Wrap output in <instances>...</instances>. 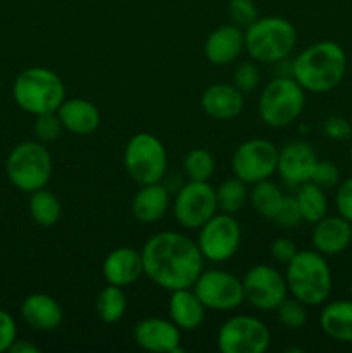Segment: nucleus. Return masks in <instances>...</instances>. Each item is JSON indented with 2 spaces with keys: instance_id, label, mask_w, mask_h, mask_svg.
Masks as SVG:
<instances>
[{
  "instance_id": "obj_1",
  "label": "nucleus",
  "mask_w": 352,
  "mask_h": 353,
  "mask_svg": "<svg viewBox=\"0 0 352 353\" xmlns=\"http://www.w3.org/2000/svg\"><path fill=\"white\" fill-rule=\"evenodd\" d=\"M144 274L159 288H192L204 271V257L197 241L176 231H161L141 248Z\"/></svg>"
},
{
  "instance_id": "obj_2",
  "label": "nucleus",
  "mask_w": 352,
  "mask_h": 353,
  "mask_svg": "<svg viewBox=\"0 0 352 353\" xmlns=\"http://www.w3.org/2000/svg\"><path fill=\"white\" fill-rule=\"evenodd\" d=\"M347 72V54L330 40L316 41L292 61V78L311 93H328L337 88Z\"/></svg>"
},
{
  "instance_id": "obj_3",
  "label": "nucleus",
  "mask_w": 352,
  "mask_h": 353,
  "mask_svg": "<svg viewBox=\"0 0 352 353\" xmlns=\"http://www.w3.org/2000/svg\"><path fill=\"white\" fill-rule=\"evenodd\" d=\"M286 286L293 299L316 307L326 302L333 288V276L326 257L316 250H299L286 264Z\"/></svg>"
},
{
  "instance_id": "obj_4",
  "label": "nucleus",
  "mask_w": 352,
  "mask_h": 353,
  "mask_svg": "<svg viewBox=\"0 0 352 353\" xmlns=\"http://www.w3.org/2000/svg\"><path fill=\"white\" fill-rule=\"evenodd\" d=\"M12 97L17 107L31 116L57 112L66 100V85L52 69L33 65L21 71L14 79Z\"/></svg>"
},
{
  "instance_id": "obj_5",
  "label": "nucleus",
  "mask_w": 352,
  "mask_h": 353,
  "mask_svg": "<svg viewBox=\"0 0 352 353\" xmlns=\"http://www.w3.org/2000/svg\"><path fill=\"white\" fill-rule=\"evenodd\" d=\"M245 52L259 64H278L285 61L297 45V30L280 16L257 17L245 28Z\"/></svg>"
},
{
  "instance_id": "obj_6",
  "label": "nucleus",
  "mask_w": 352,
  "mask_h": 353,
  "mask_svg": "<svg viewBox=\"0 0 352 353\" xmlns=\"http://www.w3.org/2000/svg\"><path fill=\"white\" fill-rule=\"evenodd\" d=\"M54 172V161L47 145L38 140L21 141L6 161V174L10 185L23 193L47 188Z\"/></svg>"
},
{
  "instance_id": "obj_7",
  "label": "nucleus",
  "mask_w": 352,
  "mask_h": 353,
  "mask_svg": "<svg viewBox=\"0 0 352 353\" xmlns=\"http://www.w3.org/2000/svg\"><path fill=\"white\" fill-rule=\"evenodd\" d=\"M306 107V90L292 78L280 74L262 88L257 112L269 128H286L295 123Z\"/></svg>"
},
{
  "instance_id": "obj_8",
  "label": "nucleus",
  "mask_w": 352,
  "mask_h": 353,
  "mask_svg": "<svg viewBox=\"0 0 352 353\" xmlns=\"http://www.w3.org/2000/svg\"><path fill=\"white\" fill-rule=\"evenodd\" d=\"M123 164L128 176L140 186L161 183L168 172V152L155 134L140 131L128 140Z\"/></svg>"
},
{
  "instance_id": "obj_9",
  "label": "nucleus",
  "mask_w": 352,
  "mask_h": 353,
  "mask_svg": "<svg viewBox=\"0 0 352 353\" xmlns=\"http://www.w3.org/2000/svg\"><path fill=\"white\" fill-rule=\"evenodd\" d=\"M240 241L242 228L233 214L216 212L204 226L199 228L197 245L204 261L216 264L231 261L240 248Z\"/></svg>"
},
{
  "instance_id": "obj_10",
  "label": "nucleus",
  "mask_w": 352,
  "mask_h": 353,
  "mask_svg": "<svg viewBox=\"0 0 352 353\" xmlns=\"http://www.w3.org/2000/svg\"><path fill=\"white\" fill-rule=\"evenodd\" d=\"M271 343V333L254 316H233L217 331V348L223 353H264Z\"/></svg>"
},
{
  "instance_id": "obj_11",
  "label": "nucleus",
  "mask_w": 352,
  "mask_h": 353,
  "mask_svg": "<svg viewBox=\"0 0 352 353\" xmlns=\"http://www.w3.org/2000/svg\"><path fill=\"white\" fill-rule=\"evenodd\" d=\"M217 212L216 188L209 181H188L176 192L173 214L186 230H199Z\"/></svg>"
},
{
  "instance_id": "obj_12",
  "label": "nucleus",
  "mask_w": 352,
  "mask_h": 353,
  "mask_svg": "<svg viewBox=\"0 0 352 353\" xmlns=\"http://www.w3.org/2000/svg\"><path fill=\"white\" fill-rule=\"evenodd\" d=\"M278 165V148L266 138H251L237 147L231 157V169L247 185L269 179Z\"/></svg>"
},
{
  "instance_id": "obj_13",
  "label": "nucleus",
  "mask_w": 352,
  "mask_h": 353,
  "mask_svg": "<svg viewBox=\"0 0 352 353\" xmlns=\"http://www.w3.org/2000/svg\"><path fill=\"white\" fill-rule=\"evenodd\" d=\"M192 288L204 307L209 310L228 312L238 309L245 302L242 279L223 269L202 271Z\"/></svg>"
},
{
  "instance_id": "obj_14",
  "label": "nucleus",
  "mask_w": 352,
  "mask_h": 353,
  "mask_svg": "<svg viewBox=\"0 0 352 353\" xmlns=\"http://www.w3.org/2000/svg\"><path fill=\"white\" fill-rule=\"evenodd\" d=\"M244 296L254 309L262 312L275 310L289 296L285 276L273 265H252L242 278Z\"/></svg>"
},
{
  "instance_id": "obj_15",
  "label": "nucleus",
  "mask_w": 352,
  "mask_h": 353,
  "mask_svg": "<svg viewBox=\"0 0 352 353\" xmlns=\"http://www.w3.org/2000/svg\"><path fill=\"white\" fill-rule=\"evenodd\" d=\"M135 343L154 353H183L182 330L171 319L145 317L133 330Z\"/></svg>"
},
{
  "instance_id": "obj_16",
  "label": "nucleus",
  "mask_w": 352,
  "mask_h": 353,
  "mask_svg": "<svg viewBox=\"0 0 352 353\" xmlns=\"http://www.w3.org/2000/svg\"><path fill=\"white\" fill-rule=\"evenodd\" d=\"M317 162V155L313 145L304 140H293L278 150L276 172L286 186L297 188L307 183Z\"/></svg>"
},
{
  "instance_id": "obj_17",
  "label": "nucleus",
  "mask_w": 352,
  "mask_h": 353,
  "mask_svg": "<svg viewBox=\"0 0 352 353\" xmlns=\"http://www.w3.org/2000/svg\"><path fill=\"white\" fill-rule=\"evenodd\" d=\"M311 241L314 250L323 254L324 257L342 254L352 245V224L340 214L337 216L326 214L323 219L314 223Z\"/></svg>"
},
{
  "instance_id": "obj_18",
  "label": "nucleus",
  "mask_w": 352,
  "mask_h": 353,
  "mask_svg": "<svg viewBox=\"0 0 352 353\" xmlns=\"http://www.w3.org/2000/svg\"><path fill=\"white\" fill-rule=\"evenodd\" d=\"M102 274L109 285L121 286V288L135 285L144 276L141 250H135L131 247L114 248L104 259Z\"/></svg>"
},
{
  "instance_id": "obj_19",
  "label": "nucleus",
  "mask_w": 352,
  "mask_h": 353,
  "mask_svg": "<svg viewBox=\"0 0 352 353\" xmlns=\"http://www.w3.org/2000/svg\"><path fill=\"white\" fill-rule=\"evenodd\" d=\"M245 50L244 30L233 23L213 30L204 43V55L213 65H228Z\"/></svg>"
},
{
  "instance_id": "obj_20",
  "label": "nucleus",
  "mask_w": 352,
  "mask_h": 353,
  "mask_svg": "<svg viewBox=\"0 0 352 353\" xmlns=\"http://www.w3.org/2000/svg\"><path fill=\"white\" fill-rule=\"evenodd\" d=\"M244 93L233 83H214L200 97L202 110L216 121H231L244 110Z\"/></svg>"
},
{
  "instance_id": "obj_21",
  "label": "nucleus",
  "mask_w": 352,
  "mask_h": 353,
  "mask_svg": "<svg viewBox=\"0 0 352 353\" xmlns=\"http://www.w3.org/2000/svg\"><path fill=\"white\" fill-rule=\"evenodd\" d=\"M21 317L37 331H55L62 324L64 312L54 296L47 293H31L21 303Z\"/></svg>"
},
{
  "instance_id": "obj_22",
  "label": "nucleus",
  "mask_w": 352,
  "mask_h": 353,
  "mask_svg": "<svg viewBox=\"0 0 352 353\" xmlns=\"http://www.w3.org/2000/svg\"><path fill=\"white\" fill-rule=\"evenodd\" d=\"M171 205V193L164 183L141 185L131 200V214L141 224H155Z\"/></svg>"
},
{
  "instance_id": "obj_23",
  "label": "nucleus",
  "mask_w": 352,
  "mask_h": 353,
  "mask_svg": "<svg viewBox=\"0 0 352 353\" xmlns=\"http://www.w3.org/2000/svg\"><path fill=\"white\" fill-rule=\"evenodd\" d=\"M62 128L76 137H88L100 126V110L86 99H66L57 109Z\"/></svg>"
},
{
  "instance_id": "obj_24",
  "label": "nucleus",
  "mask_w": 352,
  "mask_h": 353,
  "mask_svg": "<svg viewBox=\"0 0 352 353\" xmlns=\"http://www.w3.org/2000/svg\"><path fill=\"white\" fill-rule=\"evenodd\" d=\"M206 307L195 295L193 288H182L171 292L168 302L169 319L182 331H195L206 319Z\"/></svg>"
},
{
  "instance_id": "obj_25",
  "label": "nucleus",
  "mask_w": 352,
  "mask_h": 353,
  "mask_svg": "<svg viewBox=\"0 0 352 353\" xmlns=\"http://www.w3.org/2000/svg\"><path fill=\"white\" fill-rule=\"evenodd\" d=\"M321 331L338 343H352V300L326 303L320 314Z\"/></svg>"
},
{
  "instance_id": "obj_26",
  "label": "nucleus",
  "mask_w": 352,
  "mask_h": 353,
  "mask_svg": "<svg viewBox=\"0 0 352 353\" xmlns=\"http://www.w3.org/2000/svg\"><path fill=\"white\" fill-rule=\"evenodd\" d=\"M293 195H295L297 203H299L304 223L314 224L328 214L326 190L314 185L313 181L302 183L300 186H297V192Z\"/></svg>"
},
{
  "instance_id": "obj_27",
  "label": "nucleus",
  "mask_w": 352,
  "mask_h": 353,
  "mask_svg": "<svg viewBox=\"0 0 352 353\" xmlns=\"http://www.w3.org/2000/svg\"><path fill=\"white\" fill-rule=\"evenodd\" d=\"M28 210H30V216L35 224L43 228H50L55 226V224L59 223V219H61L62 205L61 200L57 199L55 193H52L50 190L47 188H41L30 193Z\"/></svg>"
},
{
  "instance_id": "obj_28",
  "label": "nucleus",
  "mask_w": 352,
  "mask_h": 353,
  "mask_svg": "<svg viewBox=\"0 0 352 353\" xmlns=\"http://www.w3.org/2000/svg\"><path fill=\"white\" fill-rule=\"evenodd\" d=\"M283 196H285V193L271 179L254 183L252 190L248 192V200H251L255 212L269 221L275 219L276 212H278L280 205L283 202Z\"/></svg>"
},
{
  "instance_id": "obj_29",
  "label": "nucleus",
  "mask_w": 352,
  "mask_h": 353,
  "mask_svg": "<svg viewBox=\"0 0 352 353\" xmlns=\"http://www.w3.org/2000/svg\"><path fill=\"white\" fill-rule=\"evenodd\" d=\"M123 290L124 288H121V286L109 285V283H107L106 288L100 290L95 300V310L104 324H116L117 321L124 317L128 303Z\"/></svg>"
},
{
  "instance_id": "obj_30",
  "label": "nucleus",
  "mask_w": 352,
  "mask_h": 353,
  "mask_svg": "<svg viewBox=\"0 0 352 353\" xmlns=\"http://www.w3.org/2000/svg\"><path fill=\"white\" fill-rule=\"evenodd\" d=\"M247 186V183L242 181L237 176H233L230 179H224L216 188L217 209L226 214L238 212L248 200Z\"/></svg>"
},
{
  "instance_id": "obj_31",
  "label": "nucleus",
  "mask_w": 352,
  "mask_h": 353,
  "mask_svg": "<svg viewBox=\"0 0 352 353\" xmlns=\"http://www.w3.org/2000/svg\"><path fill=\"white\" fill-rule=\"evenodd\" d=\"M216 171V161L206 148H192L183 159V172L188 181H209Z\"/></svg>"
},
{
  "instance_id": "obj_32",
  "label": "nucleus",
  "mask_w": 352,
  "mask_h": 353,
  "mask_svg": "<svg viewBox=\"0 0 352 353\" xmlns=\"http://www.w3.org/2000/svg\"><path fill=\"white\" fill-rule=\"evenodd\" d=\"M307 305H304L300 300L297 299H289L286 296L278 307H276V316L282 326H285L286 330H300V327L306 326L307 323Z\"/></svg>"
},
{
  "instance_id": "obj_33",
  "label": "nucleus",
  "mask_w": 352,
  "mask_h": 353,
  "mask_svg": "<svg viewBox=\"0 0 352 353\" xmlns=\"http://www.w3.org/2000/svg\"><path fill=\"white\" fill-rule=\"evenodd\" d=\"M62 123L59 119L57 112H45L40 116H35L33 123V133L35 138L41 143H54L62 133Z\"/></svg>"
},
{
  "instance_id": "obj_34",
  "label": "nucleus",
  "mask_w": 352,
  "mask_h": 353,
  "mask_svg": "<svg viewBox=\"0 0 352 353\" xmlns=\"http://www.w3.org/2000/svg\"><path fill=\"white\" fill-rule=\"evenodd\" d=\"M261 83V71L255 61H245L237 65L233 72V85L240 90L244 95L252 93Z\"/></svg>"
},
{
  "instance_id": "obj_35",
  "label": "nucleus",
  "mask_w": 352,
  "mask_h": 353,
  "mask_svg": "<svg viewBox=\"0 0 352 353\" xmlns=\"http://www.w3.org/2000/svg\"><path fill=\"white\" fill-rule=\"evenodd\" d=\"M228 17H230L231 23L245 30L257 19L259 12L254 0H230L228 2Z\"/></svg>"
},
{
  "instance_id": "obj_36",
  "label": "nucleus",
  "mask_w": 352,
  "mask_h": 353,
  "mask_svg": "<svg viewBox=\"0 0 352 353\" xmlns=\"http://www.w3.org/2000/svg\"><path fill=\"white\" fill-rule=\"evenodd\" d=\"M275 221L278 226L285 228V230H293L299 224L304 223L302 214H300L299 203H297L295 195H285L283 196V202L280 205L278 212H276Z\"/></svg>"
},
{
  "instance_id": "obj_37",
  "label": "nucleus",
  "mask_w": 352,
  "mask_h": 353,
  "mask_svg": "<svg viewBox=\"0 0 352 353\" xmlns=\"http://www.w3.org/2000/svg\"><path fill=\"white\" fill-rule=\"evenodd\" d=\"M309 181L321 186L323 190L337 188V186L340 185V171H338V168L333 162L317 161L316 165H314Z\"/></svg>"
},
{
  "instance_id": "obj_38",
  "label": "nucleus",
  "mask_w": 352,
  "mask_h": 353,
  "mask_svg": "<svg viewBox=\"0 0 352 353\" xmlns=\"http://www.w3.org/2000/svg\"><path fill=\"white\" fill-rule=\"evenodd\" d=\"M323 133L333 141H345L352 137V124L342 116H330L324 119Z\"/></svg>"
},
{
  "instance_id": "obj_39",
  "label": "nucleus",
  "mask_w": 352,
  "mask_h": 353,
  "mask_svg": "<svg viewBox=\"0 0 352 353\" xmlns=\"http://www.w3.org/2000/svg\"><path fill=\"white\" fill-rule=\"evenodd\" d=\"M335 207H337V212L352 224V176L337 186Z\"/></svg>"
},
{
  "instance_id": "obj_40",
  "label": "nucleus",
  "mask_w": 352,
  "mask_h": 353,
  "mask_svg": "<svg viewBox=\"0 0 352 353\" xmlns=\"http://www.w3.org/2000/svg\"><path fill=\"white\" fill-rule=\"evenodd\" d=\"M17 340V324L7 310L0 309V353L9 352Z\"/></svg>"
},
{
  "instance_id": "obj_41",
  "label": "nucleus",
  "mask_w": 352,
  "mask_h": 353,
  "mask_svg": "<svg viewBox=\"0 0 352 353\" xmlns=\"http://www.w3.org/2000/svg\"><path fill=\"white\" fill-rule=\"evenodd\" d=\"M269 252H271V257L275 259L276 262H280V264H289L290 261H292L293 257H295V254L299 250H297L295 243H293L290 238H285V236H280L276 238V240L271 241V247H269Z\"/></svg>"
},
{
  "instance_id": "obj_42",
  "label": "nucleus",
  "mask_w": 352,
  "mask_h": 353,
  "mask_svg": "<svg viewBox=\"0 0 352 353\" xmlns=\"http://www.w3.org/2000/svg\"><path fill=\"white\" fill-rule=\"evenodd\" d=\"M10 353H38L40 348L37 345L30 343V341H24V340H16L12 343V347L9 348Z\"/></svg>"
},
{
  "instance_id": "obj_43",
  "label": "nucleus",
  "mask_w": 352,
  "mask_h": 353,
  "mask_svg": "<svg viewBox=\"0 0 352 353\" xmlns=\"http://www.w3.org/2000/svg\"><path fill=\"white\" fill-rule=\"evenodd\" d=\"M349 161H351V164H352V145H351V148H349Z\"/></svg>"
},
{
  "instance_id": "obj_44",
  "label": "nucleus",
  "mask_w": 352,
  "mask_h": 353,
  "mask_svg": "<svg viewBox=\"0 0 352 353\" xmlns=\"http://www.w3.org/2000/svg\"><path fill=\"white\" fill-rule=\"evenodd\" d=\"M349 295H351V300H352V281H351V285H349Z\"/></svg>"
}]
</instances>
